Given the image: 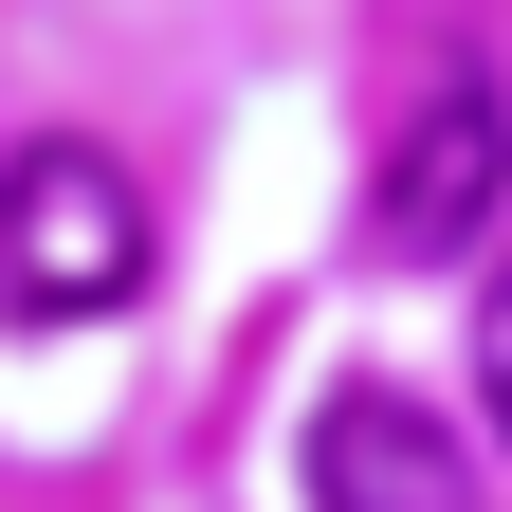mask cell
Returning a JSON list of instances; mask_svg holds the SVG:
<instances>
[{
    "mask_svg": "<svg viewBox=\"0 0 512 512\" xmlns=\"http://www.w3.org/2000/svg\"><path fill=\"white\" fill-rule=\"evenodd\" d=\"M147 256H165V220H147V183H128L92 128L0 147V311H19V330H92V311H128Z\"/></svg>",
    "mask_w": 512,
    "mask_h": 512,
    "instance_id": "obj_1",
    "label": "cell"
},
{
    "mask_svg": "<svg viewBox=\"0 0 512 512\" xmlns=\"http://www.w3.org/2000/svg\"><path fill=\"white\" fill-rule=\"evenodd\" d=\"M494 220H512V74H494V55H439L421 110L384 128L366 238H384V256H476Z\"/></svg>",
    "mask_w": 512,
    "mask_h": 512,
    "instance_id": "obj_2",
    "label": "cell"
},
{
    "mask_svg": "<svg viewBox=\"0 0 512 512\" xmlns=\"http://www.w3.org/2000/svg\"><path fill=\"white\" fill-rule=\"evenodd\" d=\"M311 512H494V494L421 384H330L311 403Z\"/></svg>",
    "mask_w": 512,
    "mask_h": 512,
    "instance_id": "obj_3",
    "label": "cell"
},
{
    "mask_svg": "<svg viewBox=\"0 0 512 512\" xmlns=\"http://www.w3.org/2000/svg\"><path fill=\"white\" fill-rule=\"evenodd\" d=\"M476 403H494V439H512V256H494V293H476Z\"/></svg>",
    "mask_w": 512,
    "mask_h": 512,
    "instance_id": "obj_4",
    "label": "cell"
}]
</instances>
